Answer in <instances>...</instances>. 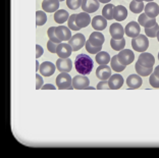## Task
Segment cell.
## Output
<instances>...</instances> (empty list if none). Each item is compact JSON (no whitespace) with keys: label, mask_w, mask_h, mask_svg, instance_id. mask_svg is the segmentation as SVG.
<instances>
[{"label":"cell","mask_w":159,"mask_h":158,"mask_svg":"<svg viewBox=\"0 0 159 158\" xmlns=\"http://www.w3.org/2000/svg\"><path fill=\"white\" fill-rule=\"evenodd\" d=\"M68 19H70L68 12L64 9H58L54 13V20H55V23L57 24L62 25L66 23V20H68Z\"/></svg>","instance_id":"d4e9b609"},{"label":"cell","mask_w":159,"mask_h":158,"mask_svg":"<svg viewBox=\"0 0 159 158\" xmlns=\"http://www.w3.org/2000/svg\"><path fill=\"white\" fill-rule=\"evenodd\" d=\"M86 50L88 51L89 53H91V54H97L98 52L101 51V49H102V47H96V46H93L91 43H90V41H86Z\"/></svg>","instance_id":"e575fe53"},{"label":"cell","mask_w":159,"mask_h":158,"mask_svg":"<svg viewBox=\"0 0 159 158\" xmlns=\"http://www.w3.org/2000/svg\"><path fill=\"white\" fill-rule=\"evenodd\" d=\"M56 69L60 73H70L73 69V61L70 60V57L67 58H59L56 61Z\"/></svg>","instance_id":"8992f818"},{"label":"cell","mask_w":159,"mask_h":158,"mask_svg":"<svg viewBox=\"0 0 159 158\" xmlns=\"http://www.w3.org/2000/svg\"><path fill=\"white\" fill-rule=\"evenodd\" d=\"M47 21V16L45 11H42V10H39L36 13V25L37 26H43Z\"/></svg>","instance_id":"1f68e13d"},{"label":"cell","mask_w":159,"mask_h":158,"mask_svg":"<svg viewBox=\"0 0 159 158\" xmlns=\"http://www.w3.org/2000/svg\"><path fill=\"white\" fill-rule=\"evenodd\" d=\"M110 45H111V48L115 51H121L122 49H125V40L124 38L122 39H112L111 38L110 40Z\"/></svg>","instance_id":"f1b7e54d"},{"label":"cell","mask_w":159,"mask_h":158,"mask_svg":"<svg viewBox=\"0 0 159 158\" xmlns=\"http://www.w3.org/2000/svg\"><path fill=\"white\" fill-rule=\"evenodd\" d=\"M138 21L141 26H143L144 28H150V27H153L154 25L157 24L156 19H151L147 16V14L144 12V13H141L139 16V19Z\"/></svg>","instance_id":"cb8c5ba5"},{"label":"cell","mask_w":159,"mask_h":158,"mask_svg":"<svg viewBox=\"0 0 159 158\" xmlns=\"http://www.w3.org/2000/svg\"><path fill=\"white\" fill-rule=\"evenodd\" d=\"M39 69H40V64L38 61H36V70H39Z\"/></svg>","instance_id":"f6af8a7d"},{"label":"cell","mask_w":159,"mask_h":158,"mask_svg":"<svg viewBox=\"0 0 159 158\" xmlns=\"http://www.w3.org/2000/svg\"><path fill=\"white\" fill-rule=\"evenodd\" d=\"M75 17H77V14H71V16H70V19L67 20V27L73 31H79L80 28L78 27L77 23H75Z\"/></svg>","instance_id":"836d02e7"},{"label":"cell","mask_w":159,"mask_h":158,"mask_svg":"<svg viewBox=\"0 0 159 158\" xmlns=\"http://www.w3.org/2000/svg\"><path fill=\"white\" fill-rule=\"evenodd\" d=\"M82 2L83 0H66V5L70 7V9L75 10L82 7Z\"/></svg>","instance_id":"d590c367"},{"label":"cell","mask_w":159,"mask_h":158,"mask_svg":"<svg viewBox=\"0 0 159 158\" xmlns=\"http://www.w3.org/2000/svg\"><path fill=\"white\" fill-rule=\"evenodd\" d=\"M92 27L96 31H103L107 27V20L103 16H94L92 20Z\"/></svg>","instance_id":"d6986e66"},{"label":"cell","mask_w":159,"mask_h":158,"mask_svg":"<svg viewBox=\"0 0 159 158\" xmlns=\"http://www.w3.org/2000/svg\"><path fill=\"white\" fill-rule=\"evenodd\" d=\"M138 62L141 64V65L151 69V67H153V65H154L155 59H154V56L151 54V53L142 52L138 58Z\"/></svg>","instance_id":"9c48e42d"},{"label":"cell","mask_w":159,"mask_h":158,"mask_svg":"<svg viewBox=\"0 0 159 158\" xmlns=\"http://www.w3.org/2000/svg\"><path fill=\"white\" fill-rule=\"evenodd\" d=\"M73 51V48H71V46L68 43H59L56 49L57 55L60 58H67V57H70Z\"/></svg>","instance_id":"8fae6325"},{"label":"cell","mask_w":159,"mask_h":158,"mask_svg":"<svg viewBox=\"0 0 159 158\" xmlns=\"http://www.w3.org/2000/svg\"><path fill=\"white\" fill-rule=\"evenodd\" d=\"M140 32H141L140 24L136 23V21H131L125 28V34H126L128 37L131 38H135L137 36H139Z\"/></svg>","instance_id":"30bf717a"},{"label":"cell","mask_w":159,"mask_h":158,"mask_svg":"<svg viewBox=\"0 0 159 158\" xmlns=\"http://www.w3.org/2000/svg\"><path fill=\"white\" fill-rule=\"evenodd\" d=\"M128 17V10L124 5L114 6L113 10V19L117 21H122Z\"/></svg>","instance_id":"ffe728a7"},{"label":"cell","mask_w":159,"mask_h":158,"mask_svg":"<svg viewBox=\"0 0 159 158\" xmlns=\"http://www.w3.org/2000/svg\"><path fill=\"white\" fill-rule=\"evenodd\" d=\"M113 10H114V5L113 4H106L102 9V16L105 17L107 20H113Z\"/></svg>","instance_id":"f546056e"},{"label":"cell","mask_w":159,"mask_h":158,"mask_svg":"<svg viewBox=\"0 0 159 158\" xmlns=\"http://www.w3.org/2000/svg\"><path fill=\"white\" fill-rule=\"evenodd\" d=\"M55 29L56 27H51V28H49L48 29V31H47V34H48V37L49 39L51 41L53 42H55V43H61V41L59 40L58 38H57V36H56V33H55Z\"/></svg>","instance_id":"8d00e7d4"},{"label":"cell","mask_w":159,"mask_h":158,"mask_svg":"<svg viewBox=\"0 0 159 158\" xmlns=\"http://www.w3.org/2000/svg\"><path fill=\"white\" fill-rule=\"evenodd\" d=\"M55 69H56L55 64H53L50 61H44L41 65H40L39 71L43 77H50L54 74Z\"/></svg>","instance_id":"9a60e30c"},{"label":"cell","mask_w":159,"mask_h":158,"mask_svg":"<svg viewBox=\"0 0 159 158\" xmlns=\"http://www.w3.org/2000/svg\"><path fill=\"white\" fill-rule=\"evenodd\" d=\"M68 44L71 46V48H73L74 51H78V50L84 47L86 44L85 36L81 33H78L74 36H71V38L70 39V41H68Z\"/></svg>","instance_id":"277c9868"},{"label":"cell","mask_w":159,"mask_h":158,"mask_svg":"<svg viewBox=\"0 0 159 158\" xmlns=\"http://www.w3.org/2000/svg\"><path fill=\"white\" fill-rule=\"evenodd\" d=\"M104 40H105V38H104L103 34L100 33L99 31L94 32V33H92L89 37L90 43H91L93 46H96V47H102Z\"/></svg>","instance_id":"44dd1931"},{"label":"cell","mask_w":159,"mask_h":158,"mask_svg":"<svg viewBox=\"0 0 159 158\" xmlns=\"http://www.w3.org/2000/svg\"><path fill=\"white\" fill-rule=\"evenodd\" d=\"M124 82V78L119 74H111V77L108 79V85H109L110 90H118L119 88H121Z\"/></svg>","instance_id":"5bb4252c"},{"label":"cell","mask_w":159,"mask_h":158,"mask_svg":"<svg viewBox=\"0 0 159 158\" xmlns=\"http://www.w3.org/2000/svg\"><path fill=\"white\" fill-rule=\"evenodd\" d=\"M59 1H63V0H59Z\"/></svg>","instance_id":"f5cc1de1"},{"label":"cell","mask_w":159,"mask_h":158,"mask_svg":"<svg viewBox=\"0 0 159 158\" xmlns=\"http://www.w3.org/2000/svg\"><path fill=\"white\" fill-rule=\"evenodd\" d=\"M157 39H158V42H159V32H158V34H157Z\"/></svg>","instance_id":"681fc988"},{"label":"cell","mask_w":159,"mask_h":158,"mask_svg":"<svg viewBox=\"0 0 159 158\" xmlns=\"http://www.w3.org/2000/svg\"><path fill=\"white\" fill-rule=\"evenodd\" d=\"M109 1L110 0H99V2H101V3H108Z\"/></svg>","instance_id":"bcb514c9"},{"label":"cell","mask_w":159,"mask_h":158,"mask_svg":"<svg viewBox=\"0 0 159 158\" xmlns=\"http://www.w3.org/2000/svg\"><path fill=\"white\" fill-rule=\"evenodd\" d=\"M153 73L155 74H156V77L159 79V65L158 66H156V69H155L154 70V71H153Z\"/></svg>","instance_id":"ee69618b"},{"label":"cell","mask_w":159,"mask_h":158,"mask_svg":"<svg viewBox=\"0 0 159 158\" xmlns=\"http://www.w3.org/2000/svg\"><path fill=\"white\" fill-rule=\"evenodd\" d=\"M89 85H90V80L86 76H84V74H79V76H75L73 79L74 89L83 90L89 87Z\"/></svg>","instance_id":"52a82bcc"},{"label":"cell","mask_w":159,"mask_h":158,"mask_svg":"<svg viewBox=\"0 0 159 158\" xmlns=\"http://www.w3.org/2000/svg\"><path fill=\"white\" fill-rule=\"evenodd\" d=\"M146 1H147V2H152L153 0H146Z\"/></svg>","instance_id":"f907efd6"},{"label":"cell","mask_w":159,"mask_h":158,"mask_svg":"<svg viewBox=\"0 0 159 158\" xmlns=\"http://www.w3.org/2000/svg\"><path fill=\"white\" fill-rule=\"evenodd\" d=\"M99 5V0H83L82 9L87 13H93L98 10Z\"/></svg>","instance_id":"ba28073f"},{"label":"cell","mask_w":159,"mask_h":158,"mask_svg":"<svg viewBox=\"0 0 159 158\" xmlns=\"http://www.w3.org/2000/svg\"><path fill=\"white\" fill-rule=\"evenodd\" d=\"M43 52H44V50H43V48L41 47L40 45H37L36 46V57L37 58H39V57H41Z\"/></svg>","instance_id":"b9f144b4"},{"label":"cell","mask_w":159,"mask_h":158,"mask_svg":"<svg viewBox=\"0 0 159 158\" xmlns=\"http://www.w3.org/2000/svg\"><path fill=\"white\" fill-rule=\"evenodd\" d=\"M75 66L79 74L87 76L93 70V60L91 57L86 54H79L75 57Z\"/></svg>","instance_id":"6da1fadb"},{"label":"cell","mask_w":159,"mask_h":158,"mask_svg":"<svg viewBox=\"0 0 159 158\" xmlns=\"http://www.w3.org/2000/svg\"><path fill=\"white\" fill-rule=\"evenodd\" d=\"M109 33L112 39H122L125 36V29L122 28V26L118 23H114L110 26L109 28Z\"/></svg>","instance_id":"7c38bea8"},{"label":"cell","mask_w":159,"mask_h":158,"mask_svg":"<svg viewBox=\"0 0 159 158\" xmlns=\"http://www.w3.org/2000/svg\"><path fill=\"white\" fill-rule=\"evenodd\" d=\"M56 85L59 90H73V79L70 74L61 73L56 78Z\"/></svg>","instance_id":"7a4b0ae2"},{"label":"cell","mask_w":159,"mask_h":158,"mask_svg":"<svg viewBox=\"0 0 159 158\" xmlns=\"http://www.w3.org/2000/svg\"><path fill=\"white\" fill-rule=\"evenodd\" d=\"M59 0H43L42 8L46 12H55L59 8Z\"/></svg>","instance_id":"2e32d148"},{"label":"cell","mask_w":159,"mask_h":158,"mask_svg":"<svg viewBox=\"0 0 159 158\" xmlns=\"http://www.w3.org/2000/svg\"><path fill=\"white\" fill-rule=\"evenodd\" d=\"M145 13L151 19H156L159 14V5L155 2H148V4L145 5Z\"/></svg>","instance_id":"ac0fdd59"},{"label":"cell","mask_w":159,"mask_h":158,"mask_svg":"<svg viewBox=\"0 0 159 158\" xmlns=\"http://www.w3.org/2000/svg\"><path fill=\"white\" fill-rule=\"evenodd\" d=\"M43 90H55V86H53L51 84H47V85H43V87H42Z\"/></svg>","instance_id":"7bdbcfd3"},{"label":"cell","mask_w":159,"mask_h":158,"mask_svg":"<svg viewBox=\"0 0 159 158\" xmlns=\"http://www.w3.org/2000/svg\"><path fill=\"white\" fill-rule=\"evenodd\" d=\"M75 23H77L78 27L80 29L86 28L88 25L91 23V16H89V13L87 12H81L77 14V17H75Z\"/></svg>","instance_id":"7402d4cb"},{"label":"cell","mask_w":159,"mask_h":158,"mask_svg":"<svg viewBox=\"0 0 159 158\" xmlns=\"http://www.w3.org/2000/svg\"><path fill=\"white\" fill-rule=\"evenodd\" d=\"M132 47L138 52H145L149 47V41L145 35H139L137 37L133 38Z\"/></svg>","instance_id":"3957f363"},{"label":"cell","mask_w":159,"mask_h":158,"mask_svg":"<svg viewBox=\"0 0 159 158\" xmlns=\"http://www.w3.org/2000/svg\"><path fill=\"white\" fill-rule=\"evenodd\" d=\"M97 89L98 90H109V85H108V81L107 80H104V81H101L98 83L97 85Z\"/></svg>","instance_id":"ab89813d"},{"label":"cell","mask_w":159,"mask_h":158,"mask_svg":"<svg viewBox=\"0 0 159 158\" xmlns=\"http://www.w3.org/2000/svg\"><path fill=\"white\" fill-rule=\"evenodd\" d=\"M158 59H159V52H158Z\"/></svg>","instance_id":"816d5d0a"},{"label":"cell","mask_w":159,"mask_h":158,"mask_svg":"<svg viewBox=\"0 0 159 158\" xmlns=\"http://www.w3.org/2000/svg\"><path fill=\"white\" fill-rule=\"evenodd\" d=\"M144 8H145V5H144L143 2L133 0V1L129 3V9H131V11L134 13H141L143 11Z\"/></svg>","instance_id":"4dcf8cb0"},{"label":"cell","mask_w":159,"mask_h":158,"mask_svg":"<svg viewBox=\"0 0 159 158\" xmlns=\"http://www.w3.org/2000/svg\"><path fill=\"white\" fill-rule=\"evenodd\" d=\"M55 33L57 38L62 42V41H70V39L71 38V33H70V29L66 26H58L55 29Z\"/></svg>","instance_id":"4fadbf2b"},{"label":"cell","mask_w":159,"mask_h":158,"mask_svg":"<svg viewBox=\"0 0 159 158\" xmlns=\"http://www.w3.org/2000/svg\"><path fill=\"white\" fill-rule=\"evenodd\" d=\"M86 90H94V88L93 87H90V86H89V87L86 88Z\"/></svg>","instance_id":"7dc6e473"},{"label":"cell","mask_w":159,"mask_h":158,"mask_svg":"<svg viewBox=\"0 0 159 158\" xmlns=\"http://www.w3.org/2000/svg\"><path fill=\"white\" fill-rule=\"evenodd\" d=\"M149 83L153 88H159V79L156 77V74H155L154 73H152L150 74Z\"/></svg>","instance_id":"74e56055"},{"label":"cell","mask_w":159,"mask_h":158,"mask_svg":"<svg viewBox=\"0 0 159 158\" xmlns=\"http://www.w3.org/2000/svg\"><path fill=\"white\" fill-rule=\"evenodd\" d=\"M126 85L131 89H138L142 86V79L139 74H131L126 79Z\"/></svg>","instance_id":"603a6c76"},{"label":"cell","mask_w":159,"mask_h":158,"mask_svg":"<svg viewBox=\"0 0 159 158\" xmlns=\"http://www.w3.org/2000/svg\"><path fill=\"white\" fill-rule=\"evenodd\" d=\"M159 32V26L156 24L154 25L153 27H150V28H145V34L146 36L150 38H155L157 37V34Z\"/></svg>","instance_id":"d6a6232c"},{"label":"cell","mask_w":159,"mask_h":158,"mask_svg":"<svg viewBox=\"0 0 159 158\" xmlns=\"http://www.w3.org/2000/svg\"><path fill=\"white\" fill-rule=\"evenodd\" d=\"M110 64H111V69H112L114 71H116V73H120V71L125 70V65L120 63V61L118 60L117 55H114L112 58H111Z\"/></svg>","instance_id":"83f0119b"},{"label":"cell","mask_w":159,"mask_h":158,"mask_svg":"<svg viewBox=\"0 0 159 158\" xmlns=\"http://www.w3.org/2000/svg\"><path fill=\"white\" fill-rule=\"evenodd\" d=\"M137 1H139V2H144V1H146V0H137Z\"/></svg>","instance_id":"c3c4849f"},{"label":"cell","mask_w":159,"mask_h":158,"mask_svg":"<svg viewBox=\"0 0 159 158\" xmlns=\"http://www.w3.org/2000/svg\"><path fill=\"white\" fill-rule=\"evenodd\" d=\"M110 55L105 51H100L96 54V62L100 65H105L110 62Z\"/></svg>","instance_id":"484cf974"},{"label":"cell","mask_w":159,"mask_h":158,"mask_svg":"<svg viewBox=\"0 0 159 158\" xmlns=\"http://www.w3.org/2000/svg\"><path fill=\"white\" fill-rule=\"evenodd\" d=\"M57 46H58V43H55L51 40H49L47 42V49H48L49 52H51V53H56Z\"/></svg>","instance_id":"f35d334b"},{"label":"cell","mask_w":159,"mask_h":158,"mask_svg":"<svg viewBox=\"0 0 159 158\" xmlns=\"http://www.w3.org/2000/svg\"><path fill=\"white\" fill-rule=\"evenodd\" d=\"M96 76L101 81L108 80L111 77V69L107 64L105 65H99L96 70Z\"/></svg>","instance_id":"e0dca14e"},{"label":"cell","mask_w":159,"mask_h":158,"mask_svg":"<svg viewBox=\"0 0 159 158\" xmlns=\"http://www.w3.org/2000/svg\"><path fill=\"white\" fill-rule=\"evenodd\" d=\"M36 88H37V90H39V89H41L42 87H43V79H42V77L40 76V74H36Z\"/></svg>","instance_id":"60d3db41"},{"label":"cell","mask_w":159,"mask_h":158,"mask_svg":"<svg viewBox=\"0 0 159 158\" xmlns=\"http://www.w3.org/2000/svg\"><path fill=\"white\" fill-rule=\"evenodd\" d=\"M117 56H118V60L120 61V63H122L125 66L131 64L134 61V59H135V54H134V52L129 49H122L121 51H119Z\"/></svg>","instance_id":"5b68a950"},{"label":"cell","mask_w":159,"mask_h":158,"mask_svg":"<svg viewBox=\"0 0 159 158\" xmlns=\"http://www.w3.org/2000/svg\"><path fill=\"white\" fill-rule=\"evenodd\" d=\"M135 67H136L137 74H138L139 76H141V77H148V76H150V74L153 73L152 67H151V69H149V67H145V66L141 65L138 61L136 62Z\"/></svg>","instance_id":"4316f807"}]
</instances>
